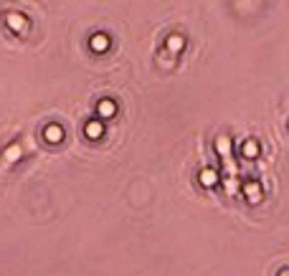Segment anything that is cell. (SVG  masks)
Returning a JSON list of instances; mask_svg holds the SVG:
<instances>
[{"instance_id": "obj_1", "label": "cell", "mask_w": 289, "mask_h": 276, "mask_svg": "<svg viewBox=\"0 0 289 276\" xmlns=\"http://www.w3.org/2000/svg\"><path fill=\"white\" fill-rule=\"evenodd\" d=\"M241 193L249 203H261V183L259 180H246L241 185Z\"/></svg>"}, {"instance_id": "obj_7", "label": "cell", "mask_w": 289, "mask_h": 276, "mask_svg": "<svg viewBox=\"0 0 289 276\" xmlns=\"http://www.w3.org/2000/svg\"><path fill=\"white\" fill-rule=\"evenodd\" d=\"M46 139H49L51 144L61 142V139H64V130H61L59 124H49V127H46Z\"/></svg>"}, {"instance_id": "obj_13", "label": "cell", "mask_w": 289, "mask_h": 276, "mask_svg": "<svg viewBox=\"0 0 289 276\" xmlns=\"http://www.w3.org/2000/svg\"><path fill=\"white\" fill-rule=\"evenodd\" d=\"M279 276H289V269H282V271H279Z\"/></svg>"}, {"instance_id": "obj_3", "label": "cell", "mask_w": 289, "mask_h": 276, "mask_svg": "<svg viewBox=\"0 0 289 276\" xmlns=\"http://www.w3.org/2000/svg\"><path fill=\"white\" fill-rule=\"evenodd\" d=\"M259 152H261V144H259L256 139H246V142L241 144V155H244L246 160H256Z\"/></svg>"}, {"instance_id": "obj_9", "label": "cell", "mask_w": 289, "mask_h": 276, "mask_svg": "<svg viewBox=\"0 0 289 276\" xmlns=\"http://www.w3.org/2000/svg\"><path fill=\"white\" fill-rule=\"evenodd\" d=\"M102 135H104L102 122H89V124H86V137H89V139H99Z\"/></svg>"}, {"instance_id": "obj_11", "label": "cell", "mask_w": 289, "mask_h": 276, "mask_svg": "<svg viewBox=\"0 0 289 276\" xmlns=\"http://www.w3.org/2000/svg\"><path fill=\"white\" fill-rule=\"evenodd\" d=\"M216 149H218V155L228 157V149H231V139H228V137H218V139H216Z\"/></svg>"}, {"instance_id": "obj_4", "label": "cell", "mask_w": 289, "mask_h": 276, "mask_svg": "<svg viewBox=\"0 0 289 276\" xmlns=\"http://www.w3.org/2000/svg\"><path fill=\"white\" fill-rule=\"evenodd\" d=\"M198 180H201L203 188H216L218 185V172L213 170V167H203L201 175H198Z\"/></svg>"}, {"instance_id": "obj_6", "label": "cell", "mask_w": 289, "mask_h": 276, "mask_svg": "<svg viewBox=\"0 0 289 276\" xmlns=\"http://www.w3.org/2000/svg\"><path fill=\"white\" fill-rule=\"evenodd\" d=\"M26 26H28L26 15H20V13H10L8 15V28L10 31H26Z\"/></svg>"}, {"instance_id": "obj_2", "label": "cell", "mask_w": 289, "mask_h": 276, "mask_svg": "<svg viewBox=\"0 0 289 276\" xmlns=\"http://www.w3.org/2000/svg\"><path fill=\"white\" fill-rule=\"evenodd\" d=\"M89 46H91V51L104 54V51L109 48V36H107V33H94L91 41H89Z\"/></svg>"}, {"instance_id": "obj_5", "label": "cell", "mask_w": 289, "mask_h": 276, "mask_svg": "<svg viewBox=\"0 0 289 276\" xmlns=\"http://www.w3.org/2000/svg\"><path fill=\"white\" fill-rule=\"evenodd\" d=\"M165 48H167L170 54H180V51L185 48V38H183L180 33H173V36H167V41H165Z\"/></svg>"}, {"instance_id": "obj_12", "label": "cell", "mask_w": 289, "mask_h": 276, "mask_svg": "<svg viewBox=\"0 0 289 276\" xmlns=\"http://www.w3.org/2000/svg\"><path fill=\"white\" fill-rule=\"evenodd\" d=\"M226 190H228V193H236V183L228 180V183H226Z\"/></svg>"}, {"instance_id": "obj_8", "label": "cell", "mask_w": 289, "mask_h": 276, "mask_svg": "<svg viewBox=\"0 0 289 276\" xmlns=\"http://www.w3.org/2000/svg\"><path fill=\"white\" fill-rule=\"evenodd\" d=\"M97 109H99V114H102L104 119H109V117H112V114L117 112V107H114V102H112V99H102Z\"/></svg>"}, {"instance_id": "obj_10", "label": "cell", "mask_w": 289, "mask_h": 276, "mask_svg": "<svg viewBox=\"0 0 289 276\" xmlns=\"http://www.w3.org/2000/svg\"><path fill=\"white\" fill-rule=\"evenodd\" d=\"M20 155H23L20 144H10V147L5 149V160H8V162H18V160H20Z\"/></svg>"}]
</instances>
